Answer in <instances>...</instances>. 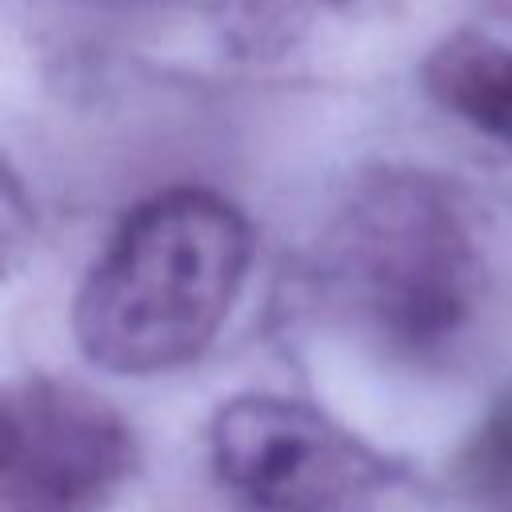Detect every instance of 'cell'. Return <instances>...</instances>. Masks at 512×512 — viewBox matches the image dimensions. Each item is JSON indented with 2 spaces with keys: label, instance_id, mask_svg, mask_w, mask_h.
I'll return each mask as SVG.
<instances>
[{
  "label": "cell",
  "instance_id": "1",
  "mask_svg": "<svg viewBox=\"0 0 512 512\" xmlns=\"http://www.w3.org/2000/svg\"><path fill=\"white\" fill-rule=\"evenodd\" d=\"M316 284L384 360L448 368L480 332L492 268L472 204L420 168H376L320 236Z\"/></svg>",
  "mask_w": 512,
  "mask_h": 512
},
{
  "label": "cell",
  "instance_id": "2",
  "mask_svg": "<svg viewBox=\"0 0 512 512\" xmlns=\"http://www.w3.org/2000/svg\"><path fill=\"white\" fill-rule=\"evenodd\" d=\"M248 220L208 188L140 200L88 268L72 332L116 376H156L196 360L228 320L248 276Z\"/></svg>",
  "mask_w": 512,
  "mask_h": 512
},
{
  "label": "cell",
  "instance_id": "3",
  "mask_svg": "<svg viewBox=\"0 0 512 512\" xmlns=\"http://www.w3.org/2000/svg\"><path fill=\"white\" fill-rule=\"evenodd\" d=\"M216 484L248 512H348L388 484V460L328 412L248 392L208 424Z\"/></svg>",
  "mask_w": 512,
  "mask_h": 512
},
{
  "label": "cell",
  "instance_id": "4",
  "mask_svg": "<svg viewBox=\"0 0 512 512\" xmlns=\"http://www.w3.org/2000/svg\"><path fill=\"white\" fill-rule=\"evenodd\" d=\"M0 428V512H104L136 472L128 420L72 380H12Z\"/></svg>",
  "mask_w": 512,
  "mask_h": 512
},
{
  "label": "cell",
  "instance_id": "5",
  "mask_svg": "<svg viewBox=\"0 0 512 512\" xmlns=\"http://www.w3.org/2000/svg\"><path fill=\"white\" fill-rule=\"evenodd\" d=\"M420 80L448 116L512 152V44L452 32L428 52Z\"/></svg>",
  "mask_w": 512,
  "mask_h": 512
},
{
  "label": "cell",
  "instance_id": "6",
  "mask_svg": "<svg viewBox=\"0 0 512 512\" xmlns=\"http://www.w3.org/2000/svg\"><path fill=\"white\" fill-rule=\"evenodd\" d=\"M352 0H212V24L240 60H280L328 8Z\"/></svg>",
  "mask_w": 512,
  "mask_h": 512
},
{
  "label": "cell",
  "instance_id": "7",
  "mask_svg": "<svg viewBox=\"0 0 512 512\" xmlns=\"http://www.w3.org/2000/svg\"><path fill=\"white\" fill-rule=\"evenodd\" d=\"M452 484L476 500L512 496V388H504L476 420L452 460Z\"/></svg>",
  "mask_w": 512,
  "mask_h": 512
}]
</instances>
